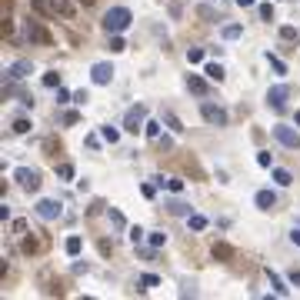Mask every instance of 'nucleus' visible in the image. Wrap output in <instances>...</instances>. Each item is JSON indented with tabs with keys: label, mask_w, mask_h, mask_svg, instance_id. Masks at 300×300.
Wrapping results in <instances>:
<instances>
[{
	"label": "nucleus",
	"mask_w": 300,
	"mask_h": 300,
	"mask_svg": "<svg viewBox=\"0 0 300 300\" xmlns=\"http://www.w3.org/2000/svg\"><path fill=\"white\" fill-rule=\"evenodd\" d=\"M130 20H134V14H130L127 7H110L107 14H103V30L107 33H120V30L130 27Z\"/></svg>",
	"instance_id": "obj_1"
},
{
	"label": "nucleus",
	"mask_w": 300,
	"mask_h": 300,
	"mask_svg": "<svg viewBox=\"0 0 300 300\" xmlns=\"http://www.w3.org/2000/svg\"><path fill=\"white\" fill-rule=\"evenodd\" d=\"M24 33H27V40H30V44H40V47H50V44H54V33L40 24V20H27V24H24Z\"/></svg>",
	"instance_id": "obj_2"
},
{
	"label": "nucleus",
	"mask_w": 300,
	"mask_h": 300,
	"mask_svg": "<svg viewBox=\"0 0 300 300\" xmlns=\"http://www.w3.org/2000/svg\"><path fill=\"white\" fill-rule=\"evenodd\" d=\"M200 117H204L207 120V124H210V127H227V110H223V107H217V103H200Z\"/></svg>",
	"instance_id": "obj_3"
},
{
	"label": "nucleus",
	"mask_w": 300,
	"mask_h": 300,
	"mask_svg": "<svg viewBox=\"0 0 300 300\" xmlns=\"http://www.w3.org/2000/svg\"><path fill=\"white\" fill-rule=\"evenodd\" d=\"M143 127H147V110H143V107H130L127 117H124V130L127 134H140Z\"/></svg>",
	"instance_id": "obj_4"
},
{
	"label": "nucleus",
	"mask_w": 300,
	"mask_h": 300,
	"mask_svg": "<svg viewBox=\"0 0 300 300\" xmlns=\"http://www.w3.org/2000/svg\"><path fill=\"white\" fill-rule=\"evenodd\" d=\"M274 137H277L280 143H284L287 150H300V134H297V130H290V127L277 124V127H274Z\"/></svg>",
	"instance_id": "obj_5"
},
{
	"label": "nucleus",
	"mask_w": 300,
	"mask_h": 300,
	"mask_svg": "<svg viewBox=\"0 0 300 300\" xmlns=\"http://www.w3.org/2000/svg\"><path fill=\"white\" fill-rule=\"evenodd\" d=\"M14 180L20 183L24 190H37L40 187V174H37V170H27V167H17V170H14Z\"/></svg>",
	"instance_id": "obj_6"
},
{
	"label": "nucleus",
	"mask_w": 300,
	"mask_h": 300,
	"mask_svg": "<svg viewBox=\"0 0 300 300\" xmlns=\"http://www.w3.org/2000/svg\"><path fill=\"white\" fill-rule=\"evenodd\" d=\"M210 253H213V260H220V264H227V260H234V257H237L234 244H227V240H213Z\"/></svg>",
	"instance_id": "obj_7"
},
{
	"label": "nucleus",
	"mask_w": 300,
	"mask_h": 300,
	"mask_svg": "<svg viewBox=\"0 0 300 300\" xmlns=\"http://www.w3.org/2000/svg\"><path fill=\"white\" fill-rule=\"evenodd\" d=\"M60 213H63L60 200H40L37 204V217H44V220H54V217H60Z\"/></svg>",
	"instance_id": "obj_8"
},
{
	"label": "nucleus",
	"mask_w": 300,
	"mask_h": 300,
	"mask_svg": "<svg viewBox=\"0 0 300 300\" xmlns=\"http://www.w3.org/2000/svg\"><path fill=\"white\" fill-rule=\"evenodd\" d=\"M287 97H290V87H287V84H277V87H270V90H267V103H270V107H277V110L284 107Z\"/></svg>",
	"instance_id": "obj_9"
},
{
	"label": "nucleus",
	"mask_w": 300,
	"mask_h": 300,
	"mask_svg": "<svg viewBox=\"0 0 300 300\" xmlns=\"http://www.w3.org/2000/svg\"><path fill=\"white\" fill-rule=\"evenodd\" d=\"M54 4V10H57V17H63V20H73L77 17V0H50Z\"/></svg>",
	"instance_id": "obj_10"
},
{
	"label": "nucleus",
	"mask_w": 300,
	"mask_h": 300,
	"mask_svg": "<svg viewBox=\"0 0 300 300\" xmlns=\"http://www.w3.org/2000/svg\"><path fill=\"white\" fill-rule=\"evenodd\" d=\"M90 77H94V84H110L114 80V67L110 63H94V67H90Z\"/></svg>",
	"instance_id": "obj_11"
},
{
	"label": "nucleus",
	"mask_w": 300,
	"mask_h": 300,
	"mask_svg": "<svg viewBox=\"0 0 300 300\" xmlns=\"http://www.w3.org/2000/svg\"><path fill=\"white\" fill-rule=\"evenodd\" d=\"M30 70H33V67H30V60H17V63H10L7 77H10V80H24Z\"/></svg>",
	"instance_id": "obj_12"
},
{
	"label": "nucleus",
	"mask_w": 300,
	"mask_h": 300,
	"mask_svg": "<svg viewBox=\"0 0 300 300\" xmlns=\"http://www.w3.org/2000/svg\"><path fill=\"white\" fill-rule=\"evenodd\" d=\"M253 200H257L260 210H274V207H277V197L270 194V190H257V197H253Z\"/></svg>",
	"instance_id": "obj_13"
},
{
	"label": "nucleus",
	"mask_w": 300,
	"mask_h": 300,
	"mask_svg": "<svg viewBox=\"0 0 300 300\" xmlns=\"http://www.w3.org/2000/svg\"><path fill=\"white\" fill-rule=\"evenodd\" d=\"M187 87H190V94H200V97H204L207 94V80H200L197 73H190V77H187Z\"/></svg>",
	"instance_id": "obj_14"
},
{
	"label": "nucleus",
	"mask_w": 300,
	"mask_h": 300,
	"mask_svg": "<svg viewBox=\"0 0 300 300\" xmlns=\"http://www.w3.org/2000/svg\"><path fill=\"white\" fill-rule=\"evenodd\" d=\"M30 7L37 10V14H44V17H57V10H54L50 0H30Z\"/></svg>",
	"instance_id": "obj_15"
},
{
	"label": "nucleus",
	"mask_w": 300,
	"mask_h": 300,
	"mask_svg": "<svg viewBox=\"0 0 300 300\" xmlns=\"http://www.w3.org/2000/svg\"><path fill=\"white\" fill-rule=\"evenodd\" d=\"M267 280H270V287H274V290L280 293V297H287V293H290V287H284V280H280V277H277L270 267H267Z\"/></svg>",
	"instance_id": "obj_16"
},
{
	"label": "nucleus",
	"mask_w": 300,
	"mask_h": 300,
	"mask_svg": "<svg viewBox=\"0 0 300 300\" xmlns=\"http://www.w3.org/2000/svg\"><path fill=\"white\" fill-rule=\"evenodd\" d=\"M63 250H67V257H80V250H84V240H80V237H67Z\"/></svg>",
	"instance_id": "obj_17"
},
{
	"label": "nucleus",
	"mask_w": 300,
	"mask_h": 300,
	"mask_svg": "<svg viewBox=\"0 0 300 300\" xmlns=\"http://www.w3.org/2000/svg\"><path fill=\"white\" fill-rule=\"evenodd\" d=\"M164 124L174 130V134H183V124H180V117H177L174 110H164Z\"/></svg>",
	"instance_id": "obj_18"
},
{
	"label": "nucleus",
	"mask_w": 300,
	"mask_h": 300,
	"mask_svg": "<svg viewBox=\"0 0 300 300\" xmlns=\"http://www.w3.org/2000/svg\"><path fill=\"white\" fill-rule=\"evenodd\" d=\"M274 180L280 183V187H290V183H293V177H290V170H284V167H277V170H274Z\"/></svg>",
	"instance_id": "obj_19"
},
{
	"label": "nucleus",
	"mask_w": 300,
	"mask_h": 300,
	"mask_svg": "<svg viewBox=\"0 0 300 300\" xmlns=\"http://www.w3.org/2000/svg\"><path fill=\"white\" fill-rule=\"evenodd\" d=\"M204 73H207L210 80H217V84L223 80V67H220V63H207V67H204Z\"/></svg>",
	"instance_id": "obj_20"
},
{
	"label": "nucleus",
	"mask_w": 300,
	"mask_h": 300,
	"mask_svg": "<svg viewBox=\"0 0 300 300\" xmlns=\"http://www.w3.org/2000/svg\"><path fill=\"white\" fill-rule=\"evenodd\" d=\"M240 33H244V27H240V24H227V27H223V40H237Z\"/></svg>",
	"instance_id": "obj_21"
},
{
	"label": "nucleus",
	"mask_w": 300,
	"mask_h": 300,
	"mask_svg": "<svg viewBox=\"0 0 300 300\" xmlns=\"http://www.w3.org/2000/svg\"><path fill=\"white\" fill-rule=\"evenodd\" d=\"M143 134H147L150 140H160V124H157V120H147V127H143Z\"/></svg>",
	"instance_id": "obj_22"
},
{
	"label": "nucleus",
	"mask_w": 300,
	"mask_h": 300,
	"mask_svg": "<svg viewBox=\"0 0 300 300\" xmlns=\"http://www.w3.org/2000/svg\"><path fill=\"white\" fill-rule=\"evenodd\" d=\"M10 130H14V134H27V130H30V120H27V117H17L14 124H10Z\"/></svg>",
	"instance_id": "obj_23"
},
{
	"label": "nucleus",
	"mask_w": 300,
	"mask_h": 300,
	"mask_svg": "<svg viewBox=\"0 0 300 300\" xmlns=\"http://www.w3.org/2000/svg\"><path fill=\"white\" fill-rule=\"evenodd\" d=\"M190 230H207V217H200V213H190Z\"/></svg>",
	"instance_id": "obj_24"
},
{
	"label": "nucleus",
	"mask_w": 300,
	"mask_h": 300,
	"mask_svg": "<svg viewBox=\"0 0 300 300\" xmlns=\"http://www.w3.org/2000/svg\"><path fill=\"white\" fill-rule=\"evenodd\" d=\"M297 37H300V33H297V27H290V24H287V27H280V40H287V44H293Z\"/></svg>",
	"instance_id": "obj_25"
},
{
	"label": "nucleus",
	"mask_w": 300,
	"mask_h": 300,
	"mask_svg": "<svg viewBox=\"0 0 300 300\" xmlns=\"http://www.w3.org/2000/svg\"><path fill=\"white\" fill-rule=\"evenodd\" d=\"M44 87H60V73L47 70V73H44Z\"/></svg>",
	"instance_id": "obj_26"
},
{
	"label": "nucleus",
	"mask_w": 300,
	"mask_h": 300,
	"mask_svg": "<svg viewBox=\"0 0 300 300\" xmlns=\"http://www.w3.org/2000/svg\"><path fill=\"white\" fill-rule=\"evenodd\" d=\"M160 284V277L157 274H140V287L147 290V287H157Z\"/></svg>",
	"instance_id": "obj_27"
},
{
	"label": "nucleus",
	"mask_w": 300,
	"mask_h": 300,
	"mask_svg": "<svg viewBox=\"0 0 300 300\" xmlns=\"http://www.w3.org/2000/svg\"><path fill=\"white\" fill-rule=\"evenodd\" d=\"M57 177H63V180H73V164H60V167H57Z\"/></svg>",
	"instance_id": "obj_28"
},
{
	"label": "nucleus",
	"mask_w": 300,
	"mask_h": 300,
	"mask_svg": "<svg viewBox=\"0 0 300 300\" xmlns=\"http://www.w3.org/2000/svg\"><path fill=\"white\" fill-rule=\"evenodd\" d=\"M187 60L190 63H204V50H200V47H190L187 50Z\"/></svg>",
	"instance_id": "obj_29"
},
{
	"label": "nucleus",
	"mask_w": 300,
	"mask_h": 300,
	"mask_svg": "<svg viewBox=\"0 0 300 300\" xmlns=\"http://www.w3.org/2000/svg\"><path fill=\"white\" fill-rule=\"evenodd\" d=\"M110 50H114V54H120V50H127L124 37H117V33H114V37H110Z\"/></svg>",
	"instance_id": "obj_30"
},
{
	"label": "nucleus",
	"mask_w": 300,
	"mask_h": 300,
	"mask_svg": "<svg viewBox=\"0 0 300 300\" xmlns=\"http://www.w3.org/2000/svg\"><path fill=\"white\" fill-rule=\"evenodd\" d=\"M100 134H103V140H107V143H117V130H114V127H103V130H100Z\"/></svg>",
	"instance_id": "obj_31"
},
{
	"label": "nucleus",
	"mask_w": 300,
	"mask_h": 300,
	"mask_svg": "<svg viewBox=\"0 0 300 300\" xmlns=\"http://www.w3.org/2000/svg\"><path fill=\"white\" fill-rule=\"evenodd\" d=\"M257 10H260V17H264V20H274V4H260Z\"/></svg>",
	"instance_id": "obj_32"
},
{
	"label": "nucleus",
	"mask_w": 300,
	"mask_h": 300,
	"mask_svg": "<svg viewBox=\"0 0 300 300\" xmlns=\"http://www.w3.org/2000/svg\"><path fill=\"white\" fill-rule=\"evenodd\" d=\"M167 190H174V194H180V190H183V180H180V177H170V180H167Z\"/></svg>",
	"instance_id": "obj_33"
},
{
	"label": "nucleus",
	"mask_w": 300,
	"mask_h": 300,
	"mask_svg": "<svg viewBox=\"0 0 300 300\" xmlns=\"http://www.w3.org/2000/svg\"><path fill=\"white\" fill-rule=\"evenodd\" d=\"M267 60H270V67H274L277 73H284V70H287V67H284V60H280V57H270V54H267Z\"/></svg>",
	"instance_id": "obj_34"
},
{
	"label": "nucleus",
	"mask_w": 300,
	"mask_h": 300,
	"mask_svg": "<svg viewBox=\"0 0 300 300\" xmlns=\"http://www.w3.org/2000/svg\"><path fill=\"white\" fill-rule=\"evenodd\" d=\"M167 244V234H150V247H164Z\"/></svg>",
	"instance_id": "obj_35"
},
{
	"label": "nucleus",
	"mask_w": 300,
	"mask_h": 300,
	"mask_svg": "<svg viewBox=\"0 0 300 300\" xmlns=\"http://www.w3.org/2000/svg\"><path fill=\"white\" fill-rule=\"evenodd\" d=\"M183 14V0H174V4H170V17H174V20H177V17H180Z\"/></svg>",
	"instance_id": "obj_36"
},
{
	"label": "nucleus",
	"mask_w": 300,
	"mask_h": 300,
	"mask_svg": "<svg viewBox=\"0 0 300 300\" xmlns=\"http://www.w3.org/2000/svg\"><path fill=\"white\" fill-rule=\"evenodd\" d=\"M33 250H37V240H33V237H24V253H33Z\"/></svg>",
	"instance_id": "obj_37"
},
{
	"label": "nucleus",
	"mask_w": 300,
	"mask_h": 300,
	"mask_svg": "<svg viewBox=\"0 0 300 300\" xmlns=\"http://www.w3.org/2000/svg\"><path fill=\"white\" fill-rule=\"evenodd\" d=\"M77 120H80L77 110H67V114H63V124H77Z\"/></svg>",
	"instance_id": "obj_38"
},
{
	"label": "nucleus",
	"mask_w": 300,
	"mask_h": 300,
	"mask_svg": "<svg viewBox=\"0 0 300 300\" xmlns=\"http://www.w3.org/2000/svg\"><path fill=\"white\" fill-rule=\"evenodd\" d=\"M257 164H260V167H270V154H267V150H260V154H257Z\"/></svg>",
	"instance_id": "obj_39"
},
{
	"label": "nucleus",
	"mask_w": 300,
	"mask_h": 300,
	"mask_svg": "<svg viewBox=\"0 0 300 300\" xmlns=\"http://www.w3.org/2000/svg\"><path fill=\"white\" fill-rule=\"evenodd\" d=\"M140 237H143V230H140V227H130V240H134V244H140Z\"/></svg>",
	"instance_id": "obj_40"
},
{
	"label": "nucleus",
	"mask_w": 300,
	"mask_h": 300,
	"mask_svg": "<svg viewBox=\"0 0 300 300\" xmlns=\"http://www.w3.org/2000/svg\"><path fill=\"white\" fill-rule=\"evenodd\" d=\"M110 220L117 223V227H124V213H120V210H110Z\"/></svg>",
	"instance_id": "obj_41"
},
{
	"label": "nucleus",
	"mask_w": 300,
	"mask_h": 300,
	"mask_svg": "<svg viewBox=\"0 0 300 300\" xmlns=\"http://www.w3.org/2000/svg\"><path fill=\"white\" fill-rule=\"evenodd\" d=\"M100 253H103V257H110V253H114V247L107 244V240H100Z\"/></svg>",
	"instance_id": "obj_42"
},
{
	"label": "nucleus",
	"mask_w": 300,
	"mask_h": 300,
	"mask_svg": "<svg viewBox=\"0 0 300 300\" xmlns=\"http://www.w3.org/2000/svg\"><path fill=\"white\" fill-rule=\"evenodd\" d=\"M77 4H80V7H94L97 0H77Z\"/></svg>",
	"instance_id": "obj_43"
},
{
	"label": "nucleus",
	"mask_w": 300,
	"mask_h": 300,
	"mask_svg": "<svg viewBox=\"0 0 300 300\" xmlns=\"http://www.w3.org/2000/svg\"><path fill=\"white\" fill-rule=\"evenodd\" d=\"M240 7H253V4H257V0H237Z\"/></svg>",
	"instance_id": "obj_44"
},
{
	"label": "nucleus",
	"mask_w": 300,
	"mask_h": 300,
	"mask_svg": "<svg viewBox=\"0 0 300 300\" xmlns=\"http://www.w3.org/2000/svg\"><path fill=\"white\" fill-rule=\"evenodd\" d=\"M290 240H293V244H300V230H293V234H290Z\"/></svg>",
	"instance_id": "obj_45"
},
{
	"label": "nucleus",
	"mask_w": 300,
	"mask_h": 300,
	"mask_svg": "<svg viewBox=\"0 0 300 300\" xmlns=\"http://www.w3.org/2000/svg\"><path fill=\"white\" fill-rule=\"evenodd\" d=\"M290 280H293V284H300V274H297V270H293V274H290Z\"/></svg>",
	"instance_id": "obj_46"
},
{
	"label": "nucleus",
	"mask_w": 300,
	"mask_h": 300,
	"mask_svg": "<svg viewBox=\"0 0 300 300\" xmlns=\"http://www.w3.org/2000/svg\"><path fill=\"white\" fill-rule=\"evenodd\" d=\"M297 124H300V110H297Z\"/></svg>",
	"instance_id": "obj_47"
}]
</instances>
